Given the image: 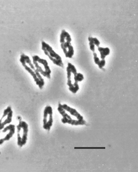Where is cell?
Wrapping results in <instances>:
<instances>
[{"mask_svg": "<svg viewBox=\"0 0 138 172\" xmlns=\"http://www.w3.org/2000/svg\"><path fill=\"white\" fill-rule=\"evenodd\" d=\"M15 126L14 125H12V124H10L4 128V130L2 131V132L5 133L8 131H9V132L7 135L4 138L0 139V145H1L5 141H9L10 139L13 137L14 134L15 133Z\"/></svg>", "mask_w": 138, "mask_h": 172, "instance_id": "obj_7", "label": "cell"}, {"mask_svg": "<svg viewBox=\"0 0 138 172\" xmlns=\"http://www.w3.org/2000/svg\"><path fill=\"white\" fill-rule=\"evenodd\" d=\"M89 44L90 48V49H91V51H92V52H95V45H94L91 42H89Z\"/></svg>", "mask_w": 138, "mask_h": 172, "instance_id": "obj_19", "label": "cell"}, {"mask_svg": "<svg viewBox=\"0 0 138 172\" xmlns=\"http://www.w3.org/2000/svg\"><path fill=\"white\" fill-rule=\"evenodd\" d=\"M65 39H66L67 42L71 43L72 41L71 37L70 35L65 30H63L62 31V33L60 35V42L61 44L65 42Z\"/></svg>", "mask_w": 138, "mask_h": 172, "instance_id": "obj_10", "label": "cell"}, {"mask_svg": "<svg viewBox=\"0 0 138 172\" xmlns=\"http://www.w3.org/2000/svg\"><path fill=\"white\" fill-rule=\"evenodd\" d=\"M61 106L65 111L69 112L71 115L75 117L78 120L82 121V120H84V118H83V116H81V115L74 108L70 107L67 104H63V105L61 104Z\"/></svg>", "mask_w": 138, "mask_h": 172, "instance_id": "obj_8", "label": "cell"}, {"mask_svg": "<svg viewBox=\"0 0 138 172\" xmlns=\"http://www.w3.org/2000/svg\"><path fill=\"white\" fill-rule=\"evenodd\" d=\"M17 144L20 147L26 144L28 136V125L26 122L20 121L17 126Z\"/></svg>", "mask_w": 138, "mask_h": 172, "instance_id": "obj_2", "label": "cell"}, {"mask_svg": "<svg viewBox=\"0 0 138 172\" xmlns=\"http://www.w3.org/2000/svg\"><path fill=\"white\" fill-rule=\"evenodd\" d=\"M33 60L36 61V62L39 63V64H43L44 66V69H45V71L47 73L51 75V71L50 69V67L48 65V63L47 60L46 59H40L39 56L37 55L34 56H32Z\"/></svg>", "mask_w": 138, "mask_h": 172, "instance_id": "obj_9", "label": "cell"}, {"mask_svg": "<svg viewBox=\"0 0 138 172\" xmlns=\"http://www.w3.org/2000/svg\"><path fill=\"white\" fill-rule=\"evenodd\" d=\"M53 109L51 106H47L43 111V129L50 131L53 125Z\"/></svg>", "mask_w": 138, "mask_h": 172, "instance_id": "obj_4", "label": "cell"}, {"mask_svg": "<svg viewBox=\"0 0 138 172\" xmlns=\"http://www.w3.org/2000/svg\"><path fill=\"white\" fill-rule=\"evenodd\" d=\"M60 46L65 54V56L69 59H72L74 55L75 51L71 43L65 42L61 44Z\"/></svg>", "mask_w": 138, "mask_h": 172, "instance_id": "obj_6", "label": "cell"}, {"mask_svg": "<svg viewBox=\"0 0 138 172\" xmlns=\"http://www.w3.org/2000/svg\"><path fill=\"white\" fill-rule=\"evenodd\" d=\"M88 41H89V42L92 43L95 45V46H97V47H99L100 44V41L98 40V39L96 38H92V37H88Z\"/></svg>", "mask_w": 138, "mask_h": 172, "instance_id": "obj_17", "label": "cell"}, {"mask_svg": "<svg viewBox=\"0 0 138 172\" xmlns=\"http://www.w3.org/2000/svg\"><path fill=\"white\" fill-rule=\"evenodd\" d=\"M57 110L60 114L63 116V118L61 119V121L63 123L65 124V123H68L71 125L72 126H84L86 124V121L85 120L80 121V120L73 119L71 117H70L68 114L66 113V111L62 107L61 104L60 103L58 104V107L57 108Z\"/></svg>", "mask_w": 138, "mask_h": 172, "instance_id": "obj_3", "label": "cell"}, {"mask_svg": "<svg viewBox=\"0 0 138 172\" xmlns=\"http://www.w3.org/2000/svg\"><path fill=\"white\" fill-rule=\"evenodd\" d=\"M13 111L11 110L10 112L8 113L7 118L4 121V122L0 123V130H2L4 128L5 126L7 125L8 123H10L12 121V117H13Z\"/></svg>", "mask_w": 138, "mask_h": 172, "instance_id": "obj_12", "label": "cell"}, {"mask_svg": "<svg viewBox=\"0 0 138 172\" xmlns=\"http://www.w3.org/2000/svg\"><path fill=\"white\" fill-rule=\"evenodd\" d=\"M79 89L80 88H79V84L76 82H75L74 84H73L72 86L71 87H69V91H71L73 93H76L77 91L79 90Z\"/></svg>", "mask_w": 138, "mask_h": 172, "instance_id": "obj_16", "label": "cell"}, {"mask_svg": "<svg viewBox=\"0 0 138 172\" xmlns=\"http://www.w3.org/2000/svg\"><path fill=\"white\" fill-rule=\"evenodd\" d=\"M84 79V76L80 73H77L76 75H74L75 82L78 83V82H81Z\"/></svg>", "mask_w": 138, "mask_h": 172, "instance_id": "obj_15", "label": "cell"}, {"mask_svg": "<svg viewBox=\"0 0 138 172\" xmlns=\"http://www.w3.org/2000/svg\"><path fill=\"white\" fill-rule=\"evenodd\" d=\"M33 64H34L35 66V68H36V71L40 73V74L43 75L44 77H47L48 79H51V75L47 73L46 72L43 71L41 66H39V64H38V62L34 61V60H33Z\"/></svg>", "mask_w": 138, "mask_h": 172, "instance_id": "obj_11", "label": "cell"}, {"mask_svg": "<svg viewBox=\"0 0 138 172\" xmlns=\"http://www.w3.org/2000/svg\"><path fill=\"white\" fill-rule=\"evenodd\" d=\"M93 56H94V62L96 64L98 65L99 68L102 69V68L105 65V59L100 60L99 57L97 56V54L95 52H93Z\"/></svg>", "mask_w": 138, "mask_h": 172, "instance_id": "obj_14", "label": "cell"}, {"mask_svg": "<svg viewBox=\"0 0 138 172\" xmlns=\"http://www.w3.org/2000/svg\"><path fill=\"white\" fill-rule=\"evenodd\" d=\"M67 67H68L69 70L71 71L72 73L73 74V75H76L77 73V69H76L74 65H73L71 63H68Z\"/></svg>", "mask_w": 138, "mask_h": 172, "instance_id": "obj_18", "label": "cell"}, {"mask_svg": "<svg viewBox=\"0 0 138 172\" xmlns=\"http://www.w3.org/2000/svg\"><path fill=\"white\" fill-rule=\"evenodd\" d=\"M98 51L100 54V57L102 60L105 59L106 56L109 55L110 53V49L108 47H98Z\"/></svg>", "mask_w": 138, "mask_h": 172, "instance_id": "obj_13", "label": "cell"}, {"mask_svg": "<svg viewBox=\"0 0 138 172\" xmlns=\"http://www.w3.org/2000/svg\"><path fill=\"white\" fill-rule=\"evenodd\" d=\"M20 62L22 64V65L24 67V68L26 70V71L29 73L31 75L33 76V78L34 81L36 82V84L38 86L39 88L40 89H42L43 88V86H44V84H43L42 82H41L39 79L37 77V75H36V73H35L34 71H33V70L31 69L30 67H28L27 65H26V63L25 62V60H24V58H23L22 56H21V59H20Z\"/></svg>", "mask_w": 138, "mask_h": 172, "instance_id": "obj_5", "label": "cell"}, {"mask_svg": "<svg viewBox=\"0 0 138 172\" xmlns=\"http://www.w3.org/2000/svg\"><path fill=\"white\" fill-rule=\"evenodd\" d=\"M42 49L44 51V54L48 56L51 61L54 63V64L60 66V67L63 68L64 64L62 61V57L53 50L52 48L49 44L44 41L42 42Z\"/></svg>", "mask_w": 138, "mask_h": 172, "instance_id": "obj_1", "label": "cell"}]
</instances>
